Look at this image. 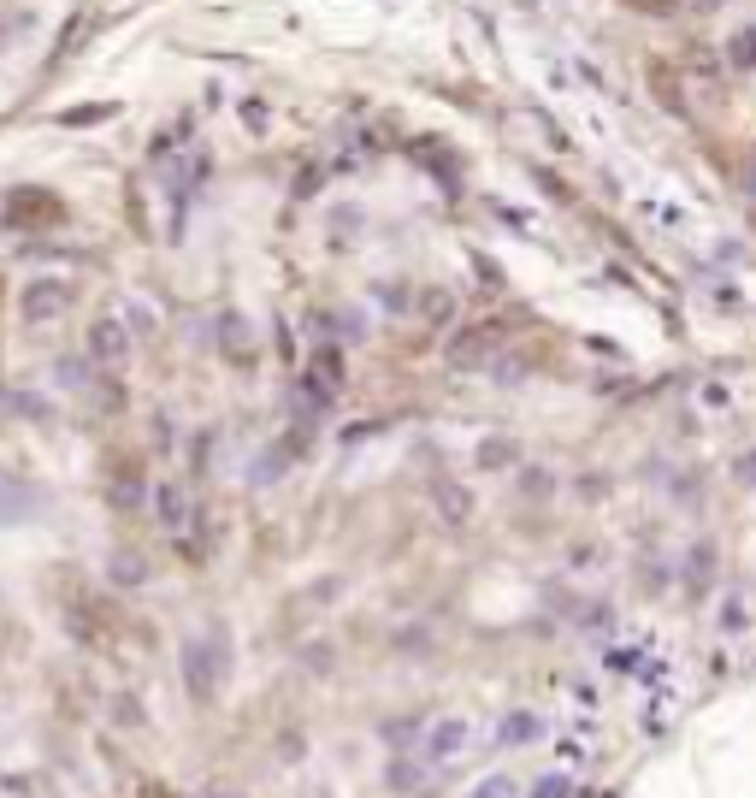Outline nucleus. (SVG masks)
<instances>
[{
    "mask_svg": "<svg viewBox=\"0 0 756 798\" xmlns=\"http://www.w3.org/2000/svg\"><path fill=\"white\" fill-rule=\"evenodd\" d=\"M715 627H721V633H751V603H745V592H727V598H721Z\"/></svg>",
    "mask_w": 756,
    "mask_h": 798,
    "instance_id": "nucleus-5",
    "label": "nucleus"
},
{
    "mask_svg": "<svg viewBox=\"0 0 756 798\" xmlns=\"http://www.w3.org/2000/svg\"><path fill=\"white\" fill-rule=\"evenodd\" d=\"M497 739H503V745H532V739H544V722H538L532 710H508Z\"/></svg>",
    "mask_w": 756,
    "mask_h": 798,
    "instance_id": "nucleus-4",
    "label": "nucleus"
},
{
    "mask_svg": "<svg viewBox=\"0 0 756 798\" xmlns=\"http://www.w3.org/2000/svg\"><path fill=\"white\" fill-rule=\"evenodd\" d=\"M473 798H520V787H514L508 775H491V781H479V787H473Z\"/></svg>",
    "mask_w": 756,
    "mask_h": 798,
    "instance_id": "nucleus-12",
    "label": "nucleus"
},
{
    "mask_svg": "<svg viewBox=\"0 0 756 798\" xmlns=\"http://www.w3.org/2000/svg\"><path fill=\"white\" fill-rule=\"evenodd\" d=\"M467 722L461 716H438L432 728H426V745H420V763H455L461 751H467Z\"/></svg>",
    "mask_w": 756,
    "mask_h": 798,
    "instance_id": "nucleus-2",
    "label": "nucleus"
},
{
    "mask_svg": "<svg viewBox=\"0 0 756 798\" xmlns=\"http://www.w3.org/2000/svg\"><path fill=\"white\" fill-rule=\"evenodd\" d=\"M65 308V290L60 284H54V290H48V284H30V296H24V314H30V320H42V314H60Z\"/></svg>",
    "mask_w": 756,
    "mask_h": 798,
    "instance_id": "nucleus-7",
    "label": "nucleus"
},
{
    "mask_svg": "<svg viewBox=\"0 0 756 798\" xmlns=\"http://www.w3.org/2000/svg\"><path fill=\"white\" fill-rule=\"evenodd\" d=\"M438 515L449 527H461L467 515H473V491H461V485H438Z\"/></svg>",
    "mask_w": 756,
    "mask_h": 798,
    "instance_id": "nucleus-6",
    "label": "nucleus"
},
{
    "mask_svg": "<svg viewBox=\"0 0 756 798\" xmlns=\"http://www.w3.org/2000/svg\"><path fill=\"white\" fill-rule=\"evenodd\" d=\"M733 48H739V60H745V66H756V30H745V36H739Z\"/></svg>",
    "mask_w": 756,
    "mask_h": 798,
    "instance_id": "nucleus-14",
    "label": "nucleus"
},
{
    "mask_svg": "<svg viewBox=\"0 0 756 798\" xmlns=\"http://www.w3.org/2000/svg\"><path fill=\"white\" fill-rule=\"evenodd\" d=\"M733 473H739V485H756V450H745V456L733 462Z\"/></svg>",
    "mask_w": 756,
    "mask_h": 798,
    "instance_id": "nucleus-13",
    "label": "nucleus"
},
{
    "mask_svg": "<svg viewBox=\"0 0 756 798\" xmlns=\"http://www.w3.org/2000/svg\"><path fill=\"white\" fill-rule=\"evenodd\" d=\"M130 355V332L119 320H101L95 332H89V361H101V367H119Z\"/></svg>",
    "mask_w": 756,
    "mask_h": 798,
    "instance_id": "nucleus-3",
    "label": "nucleus"
},
{
    "mask_svg": "<svg viewBox=\"0 0 756 798\" xmlns=\"http://www.w3.org/2000/svg\"><path fill=\"white\" fill-rule=\"evenodd\" d=\"M113 580H119V586H136V580H148V562H136V556H119V562H113Z\"/></svg>",
    "mask_w": 756,
    "mask_h": 798,
    "instance_id": "nucleus-11",
    "label": "nucleus"
},
{
    "mask_svg": "<svg viewBox=\"0 0 756 798\" xmlns=\"http://www.w3.org/2000/svg\"><path fill=\"white\" fill-rule=\"evenodd\" d=\"M160 521L166 527H184V491L178 485H160Z\"/></svg>",
    "mask_w": 756,
    "mask_h": 798,
    "instance_id": "nucleus-8",
    "label": "nucleus"
},
{
    "mask_svg": "<svg viewBox=\"0 0 756 798\" xmlns=\"http://www.w3.org/2000/svg\"><path fill=\"white\" fill-rule=\"evenodd\" d=\"M532 798H573V781L567 775H544V781H532Z\"/></svg>",
    "mask_w": 756,
    "mask_h": 798,
    "instance_id": "nucleus-10",
    "label": "nucleus"
},
{
    "mask_svg": "<svg viewBox=\"0 0 756 798\" xmlns=\"http://www.w3.org/2000/svg\"><path fill=\"white\" fill-rule=\"evenodd\" d=\"M219 674H225L219 651H213V645H201V639H189V645H184V686L201 698V704L219 692Z\"/></svg>",
    "mask_w": 756,
    "mask_h": 798,
    "instance_id": "nucleus-1",
    "label": "nucleus"
},
{
    "mask_svg": "<svg viewBox=\"0 0 756 798\" xmlns=\"http://www.w3.org/2000/svg\"><path fill=\"white\" fill-rule=\"evenodd\" d=\"M709 568H715V544H697V550H692V568H686V580H692V586H703V580H709Z\"/></svg>",
    "mask_w": 756,
    "mask_h": 798,
    "instance_id": "nucleus-9",
    "label": "nucleus"
}]
</instances>
